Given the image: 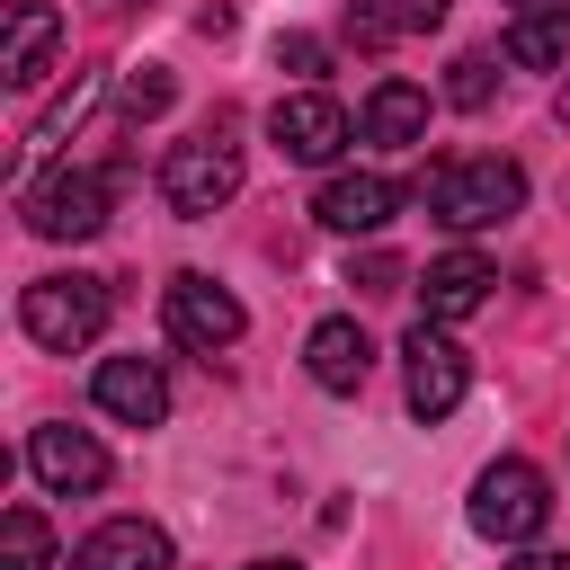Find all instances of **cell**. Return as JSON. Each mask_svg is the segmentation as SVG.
<instances>
[{"mask_svg": "<svg viewBox=\"0 0 570 570\" xmlns=\"http://www.w3.org/2000/svg\"><path fill=\"white\" fill-rule=\"evenodd\" d=\"M525 205V169L517 160H436L428 169V214L445 232H490Z\"/></svg>", "mask_w": 570, "mask_h": 570, "instance_id": "cell-1", "label": "cell"}, {"mask_svg": "<svg viewBox=\"0 0 570 570\" xmlns=\"http://www.w3.org/2000/svg\"><path fill=\"white\" fill-rule=\"evenodd\" d=\"M160 196H169V214H187V223L223 214V205L240 196V142H232L223 125H205L196 142H178V151L160 160Z\"/></svg>", "mask_w": 570, "mask_h": 570, "instance_id": "cell-2", "label": "cell"}, {"mask_svg": "<svg viewBox=\"0 0 570 570\" xmlns=\"http://www.w3.org/2000/svg\"><path fill=\"white\" fill-rule=\"evenodd\" d=\"M18 321H27L36 347L71 356V347H89V338L107 330V285H98V276H36V285L18 294Z\"/></svg>", "mask_w": 570, "mask_h": 570, "instance_id": "cell-3", "label": "cell"}, {"mask_svg": "<svg viewBox=\"0 0 570 570\" xmlns=\"http://www.w3.org/2000/svg\"><path fill=\"white\" fill-rule=\"evenodd\" d=\"M18 214H27L36 240H98L107 232V169H71L62 160L18 196Z\"/></svg>", "mask_w": 570, "mask_h": 570, "instance_id": "cell-4", "label": "cell"}, {"mask_svg": "<svg viewBox=\"0 0 570 570\" xmlns=\"http://www.w3.org/2000/svg\"><path fill=\"white\" fill-rule=\"evenodd\" d=\"M472 525L490 534V543H534L543 525H552V481L534 472V463H490L481 481H472Z\"/></svg>", "mask_w": 570, "mask_h": 570, "instance_id": "cell-5", "label": "cell"}, {"mask_svg": "<svg viewBox=\"0 0 570 570\" xmlns=\"http://www.w3.org/2000/svg\"><path fill=\"white\" fill-rule=\"evenodd\" d=\"M160 321H169V338H178L187 356H223V347L249 330V312H240V303H232L214 276H196V267L160 285Z\"/></svg>", "mask_w": 570, "mask_h": 570, "instance_id": "cell-6", "label": "cell"}, {"mask_svg": "<svg viewBox=\"0 0 570 570\" xmlns=\"http://www.w3.org/2000/svg\"><path fill=\"white\" fill-rule=\"evenodd\" d=\"M267 134H276V151H285V160H312V169H321V160H338V151H347V134H356V125H347V107H338L330 89H294V98H276V107H267Z\"/></svg>", "mask_w": 570, "mask_h": 570, "instance_id": "cell-7", "label": "cell"}, {"mask_svg": "<svg viewBox=\"0 0 570 570\" xmlns=\"http://www.w3.org/2000/svg\"><path fill=\"white\" fill-rule=\"evenodd\" d=\"M401 356H410V410H419V419H445V410L463 401V383H472L463 347H454L436 321H419V330L401 338Z\"/></svg>", "mask_w": 570, "mask_h": 570, "instance_id": "cell-8", "label": "cell"}, {"mask_svg": "<svg viewBox=\"0 0 570 570\" xmlns=\"http://www.w3.org/2000/svg\"><path fill=\"white\" fill-rule=\"evenodd\" d=\"M89 401H98L107 419H125V428H160V419H169V374H160L151 356H107V365L89 374Z\"/></svg>", "mask_w": 570, "mask_h": 570, "instance_id": "cell-9", "label": "cell"}, {"mask_svg": "<svg viewBox=\"0 0 570 570\" xmlns=\"http://www.w3.org/2000/svg\"><path fill=\"white\" fill-rule=\"evenodd\" d=\"M27 472H36L53 499H80V490L107 481V445H98L89 428H36V436H27Z\"/></svg>", "mask_w": 570, "mask_h": 570, "instance_id": "cell-10", "label": "cell"}, {"mask_svg": "<svg viewBox=\"0 0 570 570\" xmlns=\"http://www.w3.org/2000/svg\"><path fill=\"white\" fill-rule=\"evenodd\" d=\"M490 285H499V267H490L481 249H445V258H428L419 303H428V321L445 330V321H472V312L490 303Z\"/></svg>", "mask_w": 570, "mask_h": 570, "instance_id": "cell-11", "label": "cell"}, {"mask_svg": "<svg viewBox=\"0 0 570 570\" xmlns=\"http://www.w3.org/2000/svg\"><path fill=\"white\" fill-rule=\"evenodd\" d=\"M312 214H321L330 232H383V223L401 214V187H392L383 169H338V178L312 196Z\"/></svg>", "mask_w": 570, "mask_h": 570, "instance_id": "cell-12", "label": "cell"}, {"mask_svg": "<svg viewBox=\"0 0 570 570\" xmlns=\"http://www.w3.org/2000/svg\"><path fill=\"white\" fill-rule=\"evenodd\" d=\"M53 45H62V9L53 0H18L9 9V45H0V80L9 89H36L53 71Z\"/></svg>", "mask_w": 570, "mask_h": 570, "instance_id": "cell-13", "label": "cell"}, {"mask_svg": "<svg viewBox=\"0 0 570 570\" xmlns=\"http://www.w3.org/2000/svg\"><path fill=\"white\" fill-rule=\"evenodd\" d=\"M71 570H169V534L142 517H107L98 534L71 543Z\"/></svg>", "mask_w": 570, "mask_h": 570, "instance_id": "cell-14", "label": "cell"}, {"mask_svg": "<svg viewBox=\"0 0 570 570\" xmlns=\"http://www.w3.org/2000/svg\"><path fill=\"white\" fill-rule=\"evenodd\" d=\"M303 365H312L321 392H365V374H374V338H365L356 321H321V330L303 338Z\"/></svg>", "mask_w": 570, "mask_h": 570, "instance_id": "cell-15", "label": "cell"}, {"mask_svg": "<svg viewBox=\"0 0 570 570\" xmlns=\"http://www.w3.org/2000/svg\"><path fill=\"white\" fill-rule=\"evenodd\" d=\"M356 134H365V142H392V151L419 142V134H428V89H419V80H374Z\"/></svg>", "mask_w": 570, "mask_h": 570, "instance_id": "cell-16", "label": "cell"}, {"mask_svg": "<svg viewBox=\"0 0 570 570\" xmlns=\"http://www.w3.org/2000/svg\"><path fill=\"white\" fill-rule=\"evenodd\" d=\"M517 71H552V62H570V9H552V18H508V45H499Z\"/></svg>", "mask_w": 570, "mask_h": 570, "instance_id": "cell-17", "label": "cell"}, {"mask_svg": "<svg viewBox=\"0 0 570 570\" xmlns=\"http://www.w3.org/2000/svg\"><path fill=\"white\" fill-rule=\"evenodd\" d=\"M0 570H53V534L36 508H9L0 517Z\"/></svg>", "mask_w": 570, "mask_h": 570, "instance_id": "cell-18", "label": "cell"}, {"mask_svg": "<svg viewBox=\"0 0 570 570\" xmlns=\"http://www.w3.org/2000/svg\"><path fill=\"white\" fill-rule=\"evenodd\" d=\"M89 107H98V71H71V89H62V98H53V107L27 125V142H36V151H45V142H62V134H71Z\"/></svg>", "mask_w": 570, "mask_h": 570, "instance_id": "cell-19", "label": "cell"}, {"mask_svg": "<svg viewBox=\"0 0 570 570\" xmlns=\"http://www.w3.org/2000/svg\"><path fill=\"white\" fill-rule=\"evenodd\" d=\"M490 89H499V62L490 53H454V71H445V107H490Z\"/></svg>", "mask_w": 570, "mask_h": 570, "instance_id": "cell-20", "label": "cell"}, {"mask_svg": "<svg viewBox=\"0 0 570 570\" xmlns=\"http://www.w3.org/2000/svg\"><path fill=\"white\" fill-rule=\"evenodd\" d=\"M169 98H178V80H169L160 62H142V71H125V116H134V125H142V116H160Z\"/></svg>", "mask_w": 570, "mask_h": 570, "instance_id": "cell-21", "label": "cell"}, {"mask_svg": "<svg viewBox=\"0 0 570 570\" xmlns=\"http://www.w3.org/2000/svg\"><path fill=\"white\" fill-rule=\"evenodd\" d=\"M338 27H347V45H365V53H383V45L401 36V27L383 18V0H347V18H338Z\"/></svg>", "mask_w": 570, "mask_h": 570, "instance_id": "cell-22", "label": "cell"}, {"mask_svg": "<svg viewBox=\"0 0 570 570\" xmlns=\"http://www.w3.org/2000/svg\"><path fill=\"white\" fill-rule=\"evenodd\" d=\"M347 285L356 294H401V258L392 249H365V258H347Z\"/></svg>", "mask_w": 570, "mask_h": 570, "instance_id": "cell-23", "label": "cell"}, {"mask_svg": "<svg viewBox=\"0 0 570 570\" xmlns=\"http://www.w3.org/2000/svg\"><path fill=\"white\" fill-rule=\"evenodd\" d=\"M383 18L401 36H428V27H445V0H383Z\"/></svg>", "mask_w": 570, "mask_h": 570, "instance_id": "cell-24", "label": "cell"}, {"mask_svg": "<svg viewBox=\"0 0 570 570\" xmlns=\"http://www.w3.org/2000/svg\"><path fill=\"white\" fill-rule=\"evenodd\" d=\"M276 62H285V71H303V80H312V71H321V62H330V53H321V36H276Z\"/></svg>", "mask_w": 570, "mask_h": 570, "instance_id": "cell-25", "label": "cell"}, {"mask_svg": "<svg viewBox=\"0 0 570 570\" xmlns=\"http://www.w3.org/2000/svg\"><path fill=\"white\" fill-rule=\"evenodd\" d=\"M508 570H570V552H517Z\"/></svg>", "mask_w": 570, "mask_h": 570, "instance_id": "cell-26", "label": "cell"}, {"mask_svg": "<svg viewBox=\"0 0 570 570\" xmlns=\"http://www.w3.org/2000/svg\"><path fill=\"white\" fill-rule=\"evenodd\" d=\"M517 18H552V9H570V0H508Z\"/></svg>", "mask_w": 570, "mask_h": 570, "instance_id": "cell-27", "label": "cell"}, {"mask_svg": "<svg viewBox=\"0 0 570 570\" xmlns=\"http://www.w3.org/2000/svg\"><path fill=\"white\" fill-rule=\"evenodd\" d=\"M552 116H561V125H570V80H561V98H552Z\"/></svg>", "mask_w": 570, "mask_h": 570, "instance_id": "cell-28", "label": "cell"}, {"mask_svg": "<svg viewBox=\"0 0 570 570\" xmlns=\"http://www.w3.org/2000/svg\"><path fill=\"white\" fill-rule=\"evenodd\" d=\"M249 570H303V561H249Z\"/></svg>", "mask_w": 570, "mask_h": 570, "instance_id": "cell-29", "label": "cell"}]
</instances>
